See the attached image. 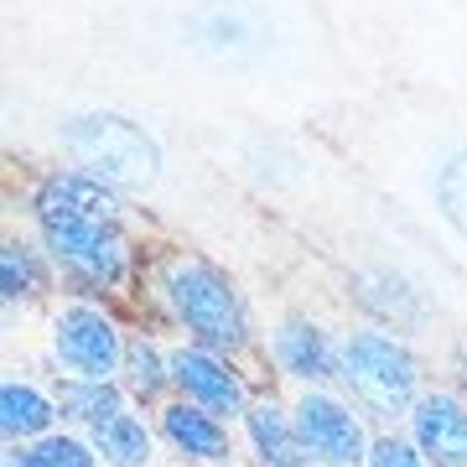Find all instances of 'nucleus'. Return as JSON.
<instances>
[{"mask_svg": "<svg viewBox=\"0 0 467 467\" xmlns=\"http://www.w3.org/2000/svg\"><path fill=\"white\" fill-rule=\"evenodd\" d=\"M32 223L36 239L67 281L109 291L125 281L135 260V239L125 223L119 187L84 167H52L32 187Z\"/></svg>", "mask_w": 467, "mask_h": 467, "instance_id": "nucleus-1", "label": "nucleus"}, {"mask_svg": "<svg viewBox=\"0 0 467 467\" xmlns=\"http://www.w3.org/2000/svg\"><path fill=\"white\" fill-rule=\"evenodd\" d=\"M156 285H161V301L171 306L177 327H187L192 343L218 353H239L250 343V312H244V296L234 291V281L218 265H208L202 254L171 250L156 270Z\"/></svg>", "mask_w": 467, "mask_h": 467, "instance_id": "nucleus-2", "label": "nucleus"}, {"mask_svg": "<svg viewBox=\"0 0 467 467\" xmlns=\"http://www.w3.org/2000/svg\"><path fill=\"white\" fill-rule=\"evenodd\" d=\"M63 150L73 167L104 177L119 192H150L161 177V146L146 125L115 109H94V115H73L63 125Z\"/></svg>", "mask_w": 467, "mask_h": 467, "instance_id": "nucleus-3", "label": "nucleus"}, {"mask_svg": "<svg viewBox=\"0 0 467 467\" xmlns=\"http://www.w3.org/2000/svg\"><path fill=\"white\" fill-rule=\"evenodd\" d=\"M343 384L353 389V400L379 420L410 416L416 400L426 395L420 389V358L389 327H358V333H348V343H343Z\"/></svg>", "mask_w": 467, "mask_h": 467, "instance_id": "nucleus-4", "label": "nucleus"}, {"mask_svg": "<svg viewBox=\"0 0 467 467\" xmlns=\"http://www.w3.org/2000/svg\"><path fill=\"white\" fill-rule=\"evenodd\" d=\"M125 343L119 322L94 306V301H67L52 317V364L67 379H115L125 368Z\"/></svg>", "mask_w": 467, "mask_h": 467, "instance_id": "nucleus-5", "label": "nucleus"}, {"mask_svg": "<svg viewBox=\"0 0 467 467\" xmlns=\"http://www.w3.org/2000/svg\"><path fill=\"white\" fill-rule=\"evenodd\" d=\"M291 416H296L306 447L317 451V462H327V467H364L368 462L364 416L348 400H337L327 384H306V395L296 400Z\"/></svg>", "mask_w": 467, "mask_h": 467, "instance_id": "nucleus-6", "label": "nucleus"}, {"mask_svg": "<svg viewBox=\"0 0 467 467\" xmlns=\"http://www.w3.org/2000/svg\"><path fill=\"white\" fill-rule=\"evenodd\" d=\"M171 384L182 389V400L213 410V416H244L250 410V384L234 368L229 353L202 348V343H182L171 348Z\"/></svg>", "mask_w": 467, "mask_h": 467, "instance_id": "nucleus-7", "label": "nucleus"}, {"mask_svg": "<svg viewBox=\"0 0 467 467\" xmlns=\"http://www.w3.org/2000/svg\"><path fill=\"white\" fill-rule=\"evenodd\" d=\"M405 420L431 467H467V400L457 389H426Z\"/></svg>", "mask_w": 467, "mask_h": 467, "instance_id": "nucleus-8", "label": "nucleus"}, {"mask_svg": "<svg viewBox=\"0 0 467 467\" xmlns=\"http://www.w3.org/2000/svg\"><path fill=\"white\" fill-rule=\"evenodd\" d=\"M270 353L301 384H337L343 379V348H333V337L306 317L281 322V333L270 337Z\"/></svg>", "mask_w": 467, "mask_h": 467, "instance_id": "nucleus-9", "label": "nucleus"}, {"mask_svg": "<svg viewBox=\"0 0 467 467\" xmlns=\"http://www.w3.org/2000/svg\"><path fill=\"white\" fill-rule=\"evenodd\" d=\"M244 431H250V447L260 457V467H317V451L306 447L296 416L281 410L275 400H250Z\"/></svg>", "mask_w": 467, "mask_h": 467, "instance_id": "nucleus-10", "label": "nucleus"}, {"mask_svg": "<svg viewBox=\"0 0 467 467\" xmlns=\"http://www.w3.org/2000/svg\"><path fill=\"white\" fill-rule=\"evenodd\" d=\"M161 436L192 462H229V447H234L223 416H213V410H202L192 400H171L161 410Z\"/></svg>", "mask_w": 467, "mask_h": 467, "instance_id": "nucleus-11", "label": "nucleus"}, {"mask_svg": "<svg viewBox=\"0 0 467 467\" xmlns=\"http://www.w3.org/2000/svg\"><path fill=\"white\" fill-rule=\"evenodd\" d=\"M57 416H63V405L52 395H42L36 384H26V379L0 384V431H5V441H36V436L52 431Z\"/></svg>", "mask_w": 467, "mask_h": 467, "instance_id": "nucleus-12", "label": "nucleus"}, {"mask_svg": "<svg viewBox=\"0 0 467 467\" xmlns=\"http://www.w3.org/2000/svg\"><path fill=\"white\" fill-rule=\"evenodd\" d=\"M88 441H94L104 467H150L156 462V431L135 410H115L109 420H99L88 431Z\"/></svg>", "mask_w": 467, "mask_h": 467, "instance_id": "nucleus-13", "label": "nucleus"}, {"mask_svg": "<svg viewBox=\"0 0 467 467\" xmlns=\"http://www.w3.org/2000/svg\"><path fill=\"white\" fill-rule=\"evenodd\" d=\"M192 36H198L202 52L229 57V52H244V47L260 42V21H254V11H244V5H208V11L192 21Z\"/></svg>", "mask_w": 467, "mask_h": 467, "instance_id": "nucleus-14", "label": "nucleus"}, {"mask_svg": "<svg viewBox=\"0 0 467 467\" xmlns=\"http://www.w3.org/2000/svg\"><path fill=\"white\" fill-rule=\"evenodd\" d=\"M119 384H125V395H130V400H156V395H167L171 353L161 348V343H150V337H130V343H125Z\"/></svg>", "mask_w": 467, "mask_h": 467, "instance_id": "nucleus-15", "label": "nucleus"}, {"mask_svg": "<svg viewBox=\"0 0 467 467\" xmlns=\"http://www.w3.org/2000/svg\"><path fill=\"white\" fill-rule=\"evenodd\" d=\"M5 467H99V451L84 436L47 431V436H36V441H11Z\"/></svg>", "mask_w": 467, "mask_h": 467, "instance_id": "nucleus-16", "label": "nucleus"}, {"mask_svg": "<svg viewBox=\"0 0 467 467\" xmlns=\"http://www.w3.org/2000/svg\"><path fill=\"white\" fill-rule=\"evenodd\" d=\"M431 202L441 213V223L467 244V146L447 150L431 167Z\"/></svg>", "mask_w": 467, "mask_h": 467, "instance_id": "nucleus-17", "label": "nucleus"}, {"mask_svg": "<svg viewBox=\"0 0 467 467\" xmlns=\"http://www.w3.org/2000/svg\"><path fill=\"white\" fill-rule=\"evenodd\" d=\"M57 405H63L67 420H78V426L94 431L99 420H109L115 410H125V395H119L115 379H63Z\"/></svg>", "mask_w": 467, "mask_h": 467, "instance_id": "nucleus-18", "label": "nucleus"}, {"mask_svg": "<svg viewBox=\"0 0 467 467\" xmlns=\"http://www.w3.org/2000/svg\"><path fill=\"white\" fill-rule=\"evenodd\" d=\"M0 291H5V306L32 301V296L47 291V270H42V254H36L32 244L5 239V250H0Z\"/></svg>", "mask_w": 467, "mask_h": 467, "instance_id": "nucleus-19", "label": "nucleus"}, {"mask_svg": "<svg viewBox=\"0 0 467 467\" xmlns=\"http://www.w3.org/2000/svg\"><path fill=\"white\" fill-rule=\"evenodd\" d=\"M358 301L364 306H379L384 317H395V327L400 322H420V301L395 275H358Z\"/></svg>", "mask_w": 467, "mask_h": 467, "instance_id": "nucleus-20", "label": "nucleus"}, {"mask_svg": "<svg viewBox=\"0 0 467 467\" xmlns=\"http://www.w3.org/2000/svg\"><path fill=\"white\" fill-rule=\"evenodd\" d=\"M364 467H431V462L420 457L416 441H405V436L384 431V436H374V441H368V462H364Z\"/></svg>", "mask_w": 467, "mask_h": 467, "instance_id": "nucleus-21", "label": "nucleus"}]
</instances>
